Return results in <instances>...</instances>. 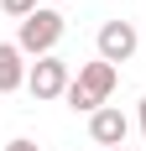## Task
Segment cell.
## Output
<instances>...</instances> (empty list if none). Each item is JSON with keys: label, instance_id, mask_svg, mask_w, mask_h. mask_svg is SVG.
<instances>
[{"label": "cell", "instance_id": "1", "mask_svg": "<svg viewBox=\"0 0 146 151\" xmlns=\"http://www.w3.org/2000/svg\"><path fill=\"white\" fill-rule=\"evenodd\" d=\"M115 83H120V73H115L104 58H94V63H84V68H78V78L68 83V94H63V99H68L73 115H94V109L110 104Z\"/></svg>", "mask_w": 146, "mask_h": 151}, {"label": "cell", "instance_id": "5", "mask_svg": "<svg viewBox=\"0 0 146 151\" xmlns=\"http://www.w3.org/2000/svg\"><path fill=\"white\" fill-rule=\"evenodd\" d=\"M89 136H94V146L115 151V146H125V136H131V120H125L115 104H104V109L89 115Z\"/></svg>", "mask_w": 146, "mask_h": 151}, {"label": "cell", "instance_id": "2", "mask_svg": "<svg viewBox=\"0 0 146 151\" xmlns=\"http://www.w3.org/2000/svg\"><path fill=\"white\" fill-rule=\"evenodd\" d=\"M63 31H68V21H63L52 5H42L37 16H26V21H21V31H16V47H21L26 58H52V47L63 42Z\"/></svg>", "mask_w": 146, "mask_h": 151}, {"label": "cell", "instance_id": "3", "mask_svg": "<svg viewBox=\"0 0 146 151\" xmlns=\"http://www.w3.org/2000/svg\"><path fill=\"white\" fill-rule=\"evenodd\" d=\"M68 63L52 52V58H37L31 63V73H26V89H31V99H63L68 94Z\"/></svg>", "mask_w": 146, "mask_h": 151}, {"label": "cell", "instance_id": "7", "mask_svg": "<svg viewBox=\"0 0 146 151\" xmlns=\"http://www.w3.org/2000/svg\"><path fill=\"white\" fill-rule=\"evenodd\" d=\"M0 11L11 16V21H26V16H37L42 5H37V0H0Z\"/></svg>", "mask_w": 146, "mask_h": 151}, {"label": "cell", "instance_id": "4", "mask_svg": "<svg viewBox=\"0 0 146 151\" xmlns=\"http://www.w3.org/2000/svg\"><path fill=\"white\" fill-rule=\"evenodd\" d=\"M94 47H99V58L115 68V63H131V58H136L141 37H136V26H131V21H120V16H115V21H104V26H99Z\"/></svg>", "mask_w": 146, "mask_h": 151}, {"label": "cell", "instance_id": "9", "mask_svg": "<svg viewBox=\"0 0 146 151\" xmlns=\"http://www.w3.org/2000/svg\"><path fill=\"white\" fill-rule=\"evenodd\" d=\"M136 120H141V136H146V99H141V115H136Z\"/></svg>", "mask_w": 146, "mask_h": 151}, {"label": "cell", "instance_id": "10", "mask_svg": "<svg viewBox=\"0 0 146 151\" xmlns=\"http://www.w3.org/2000/svg\"><path fill=\"white\" fill-rule=\"evenodd\" d=\"M115 151H131V146H115Z\"/></svg>", "mask_w": 146, "mask_h": 151}, {"label": "cell", "instance_id": "8", "mask_svg": "<svg viewBox=\"0 0 146 151\" xmlns=\"http://www.w3.org/2000/svg\"><path fill=\"white\" fill-rule=\"evenodd\" d=\"M5 151H42V146H37V141H11Z\"/></svg>", "mask_w": 146, "mask_h": 151}, {"label": "cell", "instance_id": "6", "mask_svg": "<svg viewBox=\"0 0 146 151\" xmlns=\"http://www.w3.org/2000/svg\"><path fill=\"white\" fill-rule=\"evenodd\" d=\"M21 58H26V52H21L16 42H0V94H16L21 83H26L31 68H26Z\"/></svg>", "mask_w": 146, "mask_h": 151}]
</instances>
